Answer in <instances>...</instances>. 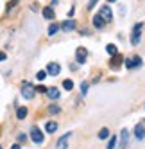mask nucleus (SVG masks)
<instances>
[{
    "instance_id": "1",
    "label": "nucleus",
    "mask_w": 145,
    "mask_h": 149,
    "mask_svg": "<svg viewBox=\"0 0 145 149\" xmlns=\"http://www.w3.org/2000/svg\"><path fill=\"white\" fill-rule=\"evenodd\" d=\"M22 95H23V99H27V101L34 99V95H36V86H32L30 83H23V84H22Z\"/></svg>"
},
{
    "instance_id": "2",
    "label": "nucleus",
    "mask_w": 145,
    "mask_h": 149,
    "mask_svg": "<svg viewBox=\"0 0 145 149\" xmlns=\"http://www.w3.org/2000/svg\"><path fill=\"white\" fill-rule=\"evenodd\" d=\"M124 63H126V68L127 70H134V68H140L142 67V58L140 56H131V58H127Z\"/></svg>"
},
{
    "instance_id": "3",
    "label": "nucleus",
    "mask_w": 145,
    "mask_h": 149,
    "mask_svg": "<svg viewBox=\"0 0 145 149\" xmlns=\"http://www.w3.org/2000/svg\"><path fill=\"white\" fill-rule=\"evenodd\" d=\"M142 25L143 24H136L133 27V33H131V45H138L140 40H142Z\"/></svg>"
},
{
    "instance_id": "4",
    "label": "nucleus",
    "mask_w": 145,
    "mask_h": 149,
    "mask_svg": "<svg viewBox=\"0 0 145 149\" xmlns=\"http://www.w3.org/2000/svg\"><path fill=\"white\" fill-rule=\"evenodd\" d=\"M30 138H32L34 144H43V133H41V130H38V127H30Z\"/></svg>"
},
{
    "instance_id": "5",
    "label": "nucleus",
    "mask_w": 145,
    "mask_h": 149,
    "mask_svg": "<svg viewBox=\"0 0 145 149\" xmlns=\"http://www.w3.org/2000/svg\"><path fill=\"white\" fill-rule=\"evenodd\" d=\"M122 63H124V56L117 52V54H113V58L109 59V67L117 70V68H120V65H122Z\"/></svg>"
},
{
    "instance_id": "6",
    "label": "nucleus",
    "mask_w": 145,
    "mask_h": 149,
    "mask_svg": "<svg viewBox=\"0 0 145 149\" xmlns=\"http://www.w3.org/2000/svg\"><path fill=\"white\" fill-rule=\"evenodd\" d=\"M99 15L102 16V20H104V22H111V20H113V11L109 9V6H102Z\"/></svg>"
},
{
    "instance_id": "7",
    "label": "nucleus",
    "mask_w": 145,
    "mask_h": 149,
    "mask_svg": "<svg viewBox=\"0 0 145 149\" xmlns=\"http://www.w3.org/2000/svg\"><path fill=\"white\" fill-rule=\"evenodd\" d=\"M59 72H61L59 63H56V61H50L48 65H47V74H48V76H57Z\"/></svg>"
},
{
    "instance_id": "8",
    "label": "nucleus",
    "mask_w": 145,
    "mask_h": 149,
    "mask_svg": "<svg viewBox=\"0 0 145 149\" xmlns=\"http://www.w3.org/2000/svg\"><path fill=\"white\" fill-rule=\"evenodd\" d=\"M75 27H77L75 20H65V22L59 25V29H61V31H65V33H70V31H74Z\"/></svg>"
},
{
    "instance_id": "9",
    "label": "nucleus",
    "mask_w": 145,
    "mask_h": 149,
    "mask_svg": "<svg viewBox=\"0 0 145 149\" xmlns=\"http://www.w3.org/2000/svg\"><path fill=\"white\" fill-rule=\"evenodd\" d=\"M75 56H77L75 59H77V61L81 63V65H82V63H86V56H88V50H86L84 47H79V49L75 50Z\"/></svg>"
},
{
    "instance_id": "10",
    "label": "nucleus",
    "mask_w": 145,
    "mask_h": 149,
    "mask_svg": "<svg viewBox=\"0 0 145 149\" xmlns=\"http://www.w3.org/2000/svg\"><path fill=\"white\" fill-rule=\"evenodd\" d=\"M134 136H136L138 140H143L145 138V126L143 124H138L136 127H134Z\"/></svg>"
},
{
    "instance_id": "11",
    "label": "nucleus",
    "mask_w": 145,
    "mask_h": 149,
    "mask_svg": "<svg viewBox=\"0 0 145 149\" xmlns=\"http://www.w3.org/2000/svg\"><path fill=\"white\" fill-rule=\"evenodd\" d=\"M54 9H52V6H48V7H45L43 9V18H47V20H54Z\"/></svg>"
},
{
    "instance_id": "12",
    "label": "nucleus",
    "mask_w": 145,
    "mask_h": 149,
    "mask_svg": "<svg viewBox=\"0 0 145 149\" xmlns=\"http://www.w3.org/2000/svg\"><path fill=\"white\" fill-rule=\"evenodd\" d=\"M47 95H48V99H54L56 101V99H59V90L54 88V86L52 88H47Z\"/></svg>"
},
{
    "instance_id": "13",
    "label": "nucleus",
    "mask_w": 145,
    "mask_h": 149,
    "mask_svg": "<svg viewBox=\"0 0 145 149\" xmlns=\"http://www.w3.org/2000/svg\"><path fill=\"white\" fill-rule=\"evenodd\" d=\"M104 20H102V16L100 15H95V16H93V25H95L97 29H102V27H104Z\"/></svg>"
},
{
    "instance_id": "14",
    "label": "nucleus",
    "mask_w": 145,
    "mask_h": 149,
    "mask_svg": "<svg viewBox=\"0 0 145 149\" xmlns=\"http://www.w3.org/2000/svg\"><path fill=\"white\" fill-rule=\"evenodd\" d=\"M45 130H47V133H56V131H57V122L48 120L47 126H45Z\"/></svg>"
},
{
    "instance_id": "15",
    "label": "nucleus",
    "mask_w": 145,
    "mask_h": 149,
    "mask_svg": "<svg viewBox=\"0 0 145 149\" xmlns=\"http://www.w3.org/2000/svg\"><path fill=\"white\" fill-rule=\"evenodd\" d=\"M127 138H129L127 130H122V131H120V142H122V144H120V147H122V149L127 146Z\"/></svg>"
},
{
    "instance_id": "16",
    "label": "nucleus",
    "mask_w": 145,
    "mask_h": 149,
    "mask_svg": "<svg viewBox=\"0 0 145 149\" xmlns=\"http://www.w3.org/2000/svg\"><path fill=\"white\" fill-rule=\"evenodd\" d=\"M27 111H29V110L25 108V106H20V108L16 110V117H18V119H20V120H23V119H25V117H27Z\"/></svg>"
},
{
    "instance_id": "17",
    "label": "nucleus",
    "mask_w": 145,
    "mask_h": 149,
    "mask_svg": "<svg viewBox=\"0 0 145 149\" xmlns=\"http://www.w3.org/2000/svg\"><path fill=\"white\" fill-rule=\"evenodd\" d=\"M108 136H109V130H108V127H102V130L99 131V138H100V140H106Z\"/></svg>"
},
{
    "instance_id": "18",
    "label": "nucleus",
    "mask_w": 145,
    "mask_h": 149,
    "mask_svg": "<svg viewBox=\"0 0 145 149\" xmlns=\"http://www.w3.org/2000/svg\"><path fill=\"white\" fill-rule=\"evenodd\" d=\"M57 31H59V25L52 22V24H50V27H48V36H54V34L57 33Z\"/></svg>"
},
{
    "instance_id": "19",
    "label": "nucleus",
    "mask_w": 145,
    "mask_h": 149,
    "mask_svg": "<svg viewBox=\"0 0 145 149\" xmlns=\"http://www.w3.org/2000/svg\"><path fill=\"white\" fill-rule=\"evenodd\" d=\"M63 88H65L66 92H70L72 88H74V81H72V79H65V81H63Z\"/></svg>"
},
{
    "instance_id": "20",
    "label": "nucleus",
    "mask_w": 145,
    "mask_h": 149,
    "mask_svg": "<svg viewBox=\"0 0 145 149\" xmlns=\"http://www.w3.org/2000/svg\"><path fill=\"white\" fill-rule=\"evenodd\" d=\"M106 50H108V54H111V56H113V54H117V47H115V45H111V43L106 45Z\"/></svg>"
},
{
    "instance_id": "21",
    "label": "nucleus",
    "mask_w": 145,
    "mask_h": 149,
    "mask_svg": "<svg viewBox=\"0 0 145 149\" xmlns=\"http://www.w3.org/2000/svg\"><path fill=\"white\" fill-rule=\"evenodd\" d=\"M115 144H117V136H111L109 144H108V149H115Z\"/></svg>"
},
{
    "instance_id": "22",
    "label": "nucleus",
    "mask_w": 145,
    "mask_h": 149,
    "mask_svg": "<svg viewBox=\"0 0 145 149\" xmlns=\"http://www.w3.org/2000/svg\"><path fill=\"white\" fill-rule=\"evenodd\" d=\"M88 86H90L88 83H82V84H81V93H82V95H86V93H88Z\"/></svg>"
},
{
    "instance_id": "23",
    "label": "nucleus",
    "mask_w": 145,
    "mask_h": 149,
    "mask_svg": "<svg viewBox=\"0 0 145 149\" xmlns=\"http://www.w3.org/2000/svg\"><path fill=\"white\" fill-rule=\"evenodd\" d=\"M18 2H20V0H11V2H9V4H7V7H6V9H7V13H9V11H11V9H13V7H14V6H16Z\"/></svg>"
},
{
    "instance_id": "24",
    "label": "nucleus",
    "mask_w": 145,
    "mask_h": 149,
    "mask_svg": "<svg viewBox=\"0 0 145 149\" xmlns=\"http://www.w3.org/2000/svg\"><path fill=\"white\" fill-rule=\"evenodd\" d=\"M59 111H61L59 106H56V104L54 106H48V113H59Z\"/></svg>"
},
{
    "instance_id": "25",
    "label": "nucleus",
    "mask_w": 145,
    "mask_h": 149,
    "mask_svg": "<svg viewBox=\"0 0 145 149\" xmlns=\"http://www.w3.org/2000/svg\"><path fill=\"white\" fill-rule=\"evenodd\" d=\"M36 77H38V81H43V79L47 77V72H43V70L38 72V74H36Z\"/></svg>"
},
{
    "instance_id": "26",
    "label": "nucleus",
    "mask_w": 145,
    "mask_h": 149,
    "mask_svg": "<svg viewBox=\"0 0 145 149\" xmlns=\"http://www.w3.org/2000/svg\"><path fill=\"white\" fill-rule=\"evenodd\" d=\"M25 138H27L25 133H18V140H20V142H25Z\"/></svg>"
},
{
    "instance_id": "27",
    "label": "nucleus",
    "mask_w": 145,
    "mask_h": 149,
    "mask_svg": "<svg viewBox=\"0 0 145 149\" xmlns=\"http://www.w3.org/2000/svg\"><path fill=\"white\" fill-rule=\"evenodd\" d=\"M97 4V0H90V4H88V9H93V6Z\"/></svg>"
},
{
    "instance_id": "28",
    "label": "nucleus",
    "mask_w": 145,
    "mask_h": 149,
    "mask_svg": "<svg viewBox=\"0 0 145 149\" xmlns=\"http://www.w3.org/2000/svg\"><path fill=\"white\" fill-rule=\"evenodd\" d=\"M7 56H6V52H2V50H0V61H4Z\"/></svg>"
},
{
    "instance_id": "29",
    "label": "nucleus",
    "mask_w": 145,
    "mask_h": 149,
    "mask_svg": "<svg viewBox=\"0 0 145 149\" xmlns=\"http://www.w3.org/2000/svg\"><path fill=\"white\" fill-rule=\"evenodd\" d=\"M36 90H39V92H47V88H45V86H36Z\"/></svg>"
},
{
    "instance_id": "30",
    "label": "nucleus",
    "mask_w": 145,
    "mask_h": 149,
    "mask_svg": "<svg viewBox=\"0 0 145 149\" xmlns=\"http://www.w3.org/2000/svg\"><path fill=\"white\" fill-rule=\"evenodd\" d=\"M13 149H22V147H20L18 144H14V146H13Z\"/></svg>"
},
{
    "instance_id": "31",
    "label": "nucleus",
    "mask_w": 145,
    "mask_h": 149,
    "mask_svg": "<svg viewBox=\"0 0 145 149\" xmlns=\"http://www.w3.org/2000/svg\"><path fill=\"white\" fill-rule=\"evenodd\" d=\"M57 2H59V0H52V6H56V4H57Z\"/></svg>"
},
{
    "instance_id": "32",
    "label": "nucleus",
    "mask_w": 145,
    "mask_h": 149,
    "mask_svg": "<svg viewBox=\"0 0 145 149\" xmlns=\"http://www.w3.org/2000/svg\"><path fill=\"white\" fill-rule=\"evenodd\" d=\"M111 2H117V0H109V4H111Z\"/></svg>"
},
{
    "instance_id": "33",
    "label": "nucleus",
    "mask_w": 145,
    "mask_h": 149,
    "mask_svg": "<svg viewBox=\"0 0 145 149\" xmlns=\"http://www.w3.org/2000/svg\"><path fill=\"white\" fill-rule=\"evenodd\" d=\"M0 149H2V147H0Z\"/></svg>"
}]
</instances>
